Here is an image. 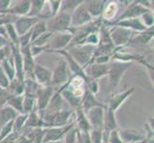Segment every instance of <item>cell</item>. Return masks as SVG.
Returning a JSON list of instances; mask_svg holds the SVG:
<instances>
[{"label": "cell", "instance_id": "11", "mask_svg": "<svg viewBox=\"0 0 154 143\" xmlns=\"http://www.w3.org/2000/svg\"><path fill=\"white\" fill-rule=\"evenodd\" d=\"M74 125H76L75 122L70 123L65 126H61V127H50V128H45L42 143H48V142L62 140L65 134L72 128Z\"/></svg>", "mask_w": 154, "mask_h": 143}, {"label": "cell", "instance_id": "19", "mask_svg": "<svg viewBox=\"0 0 154 143\" xmlns=\"http://www.w3.org/2000/svg\"><path fill=\"white\" fill-rule=\"evenodd\" d=\"M119 136L123 143H134L143 141L146 139V136L140 134L139 132L133 129H121L118 130Z\"/></svg>", "mask_w": 154, "mask_h": 143}, {"label": "cell", "instance_id": "10", "mask_svg": "<svg viewBox=\"0 0 154 143\" xmlns=\"http://www.w3.org/2000/svg\"><path fill=\"white\" fill-rule=\"evenodd\" d=\"M93 20L94 19L92 18L91 15L89 14L87 8L85 6V3L83 1L81 5H79L76 8V10L71 13L70 28L82 27V26L86 25Z\"/></svg>", "mask_w": 154, "mask_h": 143}, {"label": "cell", "instance_id": "47", "mask_svg": "<svg viewBox=\"0 0 154 143\" xmlns=\"http://www.w3.org/2000/svg\"><path fill=\"white\" fill-rule=\"evenodd\" d=\"M21 133H17V132H12L6 139H5L4 140H2L0 143H14L15 140H17L18 139V136H20Z\"/></svg>", "mask_w": 154, "mask_h": 143}, {"label": "cell", "instance_id": "5", "mask_svg": "<svg viewBox=\"0 0 154 143\" xmlns=\"http://www.w3.org/2000/svg\"><path fill=\"white\" fill-rule=\"evenodd\" d=\"M47 31L52 34L68 31L71 23V14L58 12L56 15L45 21Z\"/></svg>", "mask_w": 154, "mask_h": 143}, {"label": "cell", "instance_id": "22", "mask_svg": "<svg viewBox=\"0 0 154 143\" xmlns=\"http://www.w3.org/2000/svg\"><path fill=\"white\" fill-rule=\"evenodd\" d=\"M31 1L26 0V1H18L14 6H11L6 14H12L14 16H26L30 10Z\"/></svg>", "mask_w": 154, "mask_h": 143}, {"label": "cell", "instance_id": "13", "mask_svg": "<svg viewBox=\"0 0 154 143\" xmlns=\"http://www.w3.org/2000/svg\"><path fill=\"white\" fill-rule=\"evenodd\" d=\"M105 107L93 108L91 110H89L85 114L92 129H97L100 131L103 130V118H104Z\"/></svg>", "mask_w": 154, "mask_h": 143}, {"label": "cell", "instance_id": "3", "mask_svg": "<svg viewBox=\"0 0 154 143\" xmlns=\"http://www.w3.org/2000/svg\"><path fill=\"white\" fill-rule=\"evenodd\" d=\"M75 113L73 110H61L54 114L43 115H42V120H43L44 128H50V127H61L65 126L71 122L72 115Z\"/></svg>", "mask_w": 154, "mask_h": 143}, {"label": "cell", "instance_id": "1", "mask_svg": "<svg viewBox=\"0 0 154 143\" xmlns=\"http://www.w3.org/2000/svg\"><path fill=\"white\" fill-rule=\"evenodd\" d=\"M95 49H96V46L88 45V44H82V45H76V46L69 47L65 51L84 70V68H85L87 65L91 64Z\"/></svg>", "mask_w": 154, "mask_h": 143}, {"label": "cell", "instance_id": "27", "mask_svg": "<svg viewBox=\"0 0 154 143\" xmlns=\"http://www.w3.org/2000/svg\"><path fill=\"white\" fill-rule=\"evenodd\" d=\"M1 65L3 71L5 73V75L7 76V77L9 78L10 81H12L13 79L15 78V70H14V60H13V57L12 55L5 59L0 63Z\"/></svg>", "mask_w": 154, "mask_h": 143}, {"label": "cell", "instance_id": "38", "mask_svg": "<svg viewBox=\"0 0 154 143\" xmlns=\"http://www.w3.org/2000/svg\"><path fill=\"white\" fill-rule=\"evenodd\" d=\"M77 127L74 125L64 136V141L63 143H77Z\"/></svg>", "mask_w": 154, "mask_h": 143}, {"label": "cell", "instance_id": "21", "mask_svg": "<svg viewBox=\"0 0 154 143\" xmlns=\"http://www.w3.org/2000/svg\"><path fill=\"white\" fill-rule=\"evenodd\" d=\"M85 6L89 14L91 15L93 19H96L99 17H102L103 12L105 7L106 1H102V0H93V1H84Z\"/></svg>", "mask_w": 154, "mask_h": 143}, {"label": "cell", "instance_id": "33", "mask_svg": "<svg viewBox=\"0 0 154 143\" xmlns=\"http://www.w3.org/2000/svg\"><path fill=\"white\" fill-rule=\"evenodd\" d=\"M47 31V28H46V23L45 20H39L38 23H36L34 28L32 29V37H31V43L33 42L35 39H36L41 34H43L44 33Z\"/></svg>", "mask_w": 154, "mask_h": 143}, {"label": "cell", "instance_id": "41", "mask_svg": "<svg viewBox=\"0 0 154 143\" xmlns=\"http://www.w3.org/2000/svg\"><path fill=\"white\" fill-rule=\"evenodd\" d=\"M77 143H92L90 140L89 134L85 133V132H77Z\"/></svg>", "mask_w": 154, "mask_h": 143}, {"label": "cell", "instance_id": "24", "mask_svg": "<svg viewBox=\"0 0 154 143\" xmlns=\"http://www.w3.org/2000/svg\"><path fill=\"white\" fill-rule=\"evenodd\" d=\"M19 114L10 106H5L0 108V129L11 121H14Z\"/></svg>", "mask_w": 154, "mask_h": 143}, {"label": "cell", "instance_id": "4", "mask_svg": "<svg viewBox=\"0 0 154 143\" xmlns=\"http://www.w3.org/2000/svg\"><path fill=\"white\" fill-rule=\"evenodd\" d=\"M131 4L128 5L121 16L114 21L111 22H117L124 19L129 18H140L143 14H145L148 12H151V2L150 1H133L130 2Z\"/></svg>", "mask_w": 154, "mask_h": 143}, {"label": "cell", "instance_id": "48", "mask_svg": "<svg viewBox=\"0 0 154 143\" xmlns=\"http://www.w3.org/2000/svg\"><path fill=\"white\" fill-rule=\"evenodd\" d=\"M9 49V45L5 48L0 49V63H1L5 58H7V50Z\"/></svg>", "mask_w": 154, "mask_h": 143}, {"label": "cell", "instance_id": "34", "mask_svg": "<svg viewBox=\"0 0 154 143\" xmlns=\"http://www.w3.org/2000/svg\"><path fill=\"white\" fill-rule=\"evenodd\" d=\"M83 1H61V5H60V13H66L71 14L74 10H76V8L81 5Z\"/></svg>", "mask_w": 154, "mask_h": 143}, {"label": "cell", "instance_id": "43", "mask_svg": "<svg viewBox=\"0 0 154 143\" xmlns=\"http://www.w3.org/2000/svg\"><path fill=\"white\" fill-rule=\"evenodd\" d=\"M106 141H107L108 143H123V141H122L121 137L119 136L118 130H115V131L111 132V133L108 135L107 140Z\"/></svg>", "mask_w": 154, "mask_h": 143}, {"label": "cell", "instance_id": "46", "mask_svg": "<svg viewBox=\"0 0 154 143\" xmlns=\"http://www.w3.org/2000/svg\"><path fill=\"white\" fill-rule=\"evenodd\" d=\"M12 1L10 0H0V14H6L11 7Z\"/></svg>", "mask_w": 154, "mask_h": 143}, {"label": "cell", "instance_id": "50", "mask_svg": "<svg viewBox=\"0 0 154 143\" xmlns=\"http://www.w3.org/2000/svg\"><path fill=\"white\" fill-rule=\"evenodd\" d=\"M9 42L10 41L7 38H5L2 35H0V49H2V48H5L6 46L10 45Z\"/></svg>", "mask_w": 154, "mask_h": 143}, {"label": "cell", "instance_id": "30", "mask_svg": "<svg viewBox=\"0 0 154 143\" xmlns=\"http://www.w3.org/2000/svg\"><path fill=\"white\" fill-rule=\"evenodd\" d=\"M152 37H153V27L148 28L146 31L140 33L139 34H137L136 37L131 39L130 42H135V43H138V44L145 45V44H147L148 42L151 40Z\"/></svg>", "mask_w": 154, "mask_h": 143}, {"label": "cell", "instance_id": "23", "mask_svg": "<svg viewBox=\"0 0 154 143\" xmlns=\"http://www.w3.org/2000/svg\"><path fill=\"white\" fill-rule=\"evenodd\" d=\"M75 115H76V119H75V123L78 125L77 129L81 132H85V133H89V131L91 130V126H90L89 121L86 118L85 113L83 112L82 109L79 107L77 108L75 111Z\"/></svg>", "mask_w": 154, "mask_h": 143}, {"label": "cell", "instance_id": "16", "mask_svg": "<svg viewBox=\"0 0 154 143\" xmlns=\"http://www.w3.org/2000/svg\"><path fill=\"white\" fill-rule=\"evenodd\" d=\"M115 130H118V122H117L115 113L109 110L107 107H105L104 118H103V141L107 140L108 135Z\"/></svg>", "mask_w": 154, "mask_h": 143}, {"label": "cell", "instance_id": "39", "mask_svg": "<svg viewBox=\"0 0 154 143\" xmlns=\"http://www.w3.org/2000/svg\"><path fill=\"white\" fill-rule=\"evenodd\" d=\"M142 23L145 25L146 28H152L153 27V23H154V19H153V13L152 12H148L145 14H143L140 17Z\"/></svg>", "mask_w": 154, "mask_h": 143}, {"label": "cell", "instance_id": "35", "mask_svg": "<svg viewBox=\"0 0 154 143\" xmlns=\"http://www.w3.org/2000/svg\"><path fill=\"white\" fill-rule=\"evenodd\" d=\"M27 116L28 115L26 114H19L15 119L13 121V128L14 132H17V133H21V131L23 130L26 120H27Z\"/></svg>", "mask_w": 154, "mask_h": 143}, {"label": "cell", "instance_id": "49", "mask_svg": "<svg viewBox=\"0 0 154 143\" xmlns=\"http://www.w3.org/2000/svg\"><path fill=\"white\" fill-rule=\"evenodd\" d=\"M14 143H31V141L25 136H23L22 134H20V136H18V139L15 140Z\"/></svg>", "mask_w": 154, "mask_h": 143}, {"label": "cell", "instance_id": "52", "mask_svg": "<svg viewBox=\"0 0 154 143\" xmlns=\"http://www.w3.org/2000/svg\"><path fill=\"white\" fill-rule=\"evenodd\" d=\"M3 90H4V89H2L1 87H0V94H1V92L3 91Z\"/></svg>", "mask_w": 154, "mask_h": 143}, {"label": "cell", "instance_id": "8", "mask_svg": "<svg viewBox=\"0 0 154 143\" xmlns=\"http://www.w3.org/2000/svg\"><path fill=\"white\" fill-rule=\"evenodd\" d=\"M109 31L110 38L114 47H125L128 43H130V40L132 39L134 31L129 29L117 27V26H111Z\"/></svg>", "mask_w": 154, "mask_h": 143}, {"label": "cell", "instance_id": "36", "mask_svg": "<svg viewBox=\"0 0 154 143\" xmlns=\"http://www.w3.org/2000/svg\"><path fill=\"white\" fill-rule=\"evenodd\" d=\"M52 33L50 31H46L43 34H41L39 37H38L36 39H35L33 42L31 43V46H35V47H46V45L48 44V42L52 36Z\"/></svg>", "mask_w": 154, "mask_h": 143}, {"label": "cell", "instance_id": "45", "mask_svg": "<svg viewBox=\"0 0 154 143\" xmlns=\"http://www.w3.org/2000/svg\"><path fill=\"white\" fill-rule=\"evenodd\" d=\"M86 89L93 94H96L99 91V84L97 80H90L86 83Z\"/></svg>", "mask_w": 154, "mask_h": 143}, {"label": "cell", "instance_id": "7", "mask_svg": "<svg viewBox=\"0 0 154 143\" xmlns=\"http://www.w3.org/2000/svg\"><path fill=\"white\" fill-rule=\"evenodd\" d=\"M71 79V73L69 70L68 65L64 58L57 62V64L54 71H52V82L51 86L54 88L58 85H65V84Z\"/></svg>", "mask_w": 154, "mask_h": 143}, {"label": "cell", "instance_id": "14", "mask_svg": "<svg viewBox=\"0 0 154 143\" xmlns=\"http://www.w3.org/2000/svg\"><path fill=\"white\" fill-rule=\"evenodd\" d=\"M34 80L40 86L47 87L51 86L52 82V71L50 69L42 66L40 64H35L34 68Z\"/></svg>", "mask_w": 154, "mask_h": 143}, {"label": "cell", "instance_id": "12", "mask_svg": "<svg viewBox=\"0 0 154 143\" xmlns=\"http://www.w3.org/2000/svg\"><path fill=\"white\" fill-rule=\"evenodd\" d=\"M39 20H43V19L40 17H29L27 15L26 16L17 17L13 25L18 35V37L30 31Z\"/></svg>", "mask_w": 154, "mask_h": 143}, {"label": "cell", "instance_id": "6", "mask_svg": "<svg viewBox=\"0 0 154 143\" xmlns=\"http://www.w3.org/2000/svg\"><path fill=\"white\" fill-rule=\"evenodd\" d=\"M73 35L69 31H60V33L53 34L51 38L47 44V51L49 52H54L57 51L66 50L70 45Z\"/></svg>", "mask_w": 154, "mask_h": 143}, {"label": "cell", "instance_id": "20", "mask_svg": "<svg viewBox=\"0 0 154 143\" xmlns=\"http://www.w3.org/2000/svg\"><path fill=\"white\" fill-rule=\"evenodd\" d=\"M96 107H105V105L103 104L100 101L97 99L96 95L93 94L92 93H90L88 90H85V93H84L83 97H82V106L81 108L84 113H87L89 110H91L93 108Z\"/></svg>", "mask_w": 154, "mask_h": 143}, {"label": "cell", "instance_id": "28", "mask_svg": "<svg viewBox=\"0 0 154 143\" xmlns=\"http://www.w3.org/2000/svg\"><path fill=\"white\" fill-rule=\"evenodd\" d=\"M35 110V95L26 94H23V114L28 115Z\"/></svg>", "mask_w": 154, "mask_h": 143}, {"label": "cell", "instance_id": "51", "mask_svg": "<svg viewBox=\"0 0 154 143\" xmlns=\"http://www.w3.org/2000/svg\"><path fill=\"white\" fill-rule=\"evenodd\" d=\"M48 143H63L62 140H58V141H54V142H48Z\"/></svg>", "mask_w": 154, "mask_h": 143}, {"label": "cell", "instance_id": "9", "mask_svg": "<svg viewBox=\"0 0 154 143\" xmlns=\"http://www.w3.org/2000/svg\"><path fill=\"white\" fill-rule=\"evenodd\" d=\"M54 88L52 86H39L35 93V111L42 118L43 113L48 106L50 100L54 94Z\"/></svg>", "mask_w": 154, "mask_h": 143}, {"label": "cell", "instance_id": "2", "mask_svg": "<svg viewBox=\"0 0 154 143\" xmlns=\"http://www.w3.org/2000/svg\"><path fill=\"white\" fill-rule=\"evenodd\" d=\"M133 66V62H123L112 60L108 63V76L110 89L113 90L121 83V80L125 76V72Z\"/></svg>", "mask_w": 154, "mask_h": 143}, {"label": "cell", "instance_id": "37", "mask_svg": "<svg viewBox=\"0 0 154 143\" xmlns=\"http://www.w3.org/2000/svg\"><path fill=\"white\" fill-rule=\"evenodd\" d=\"M89 137L92 143H103V131L97 129H91L89 131Z\"/></svg>", "mask_w": 154, "mask_h": 143}, {"label": "cell", "instance_id": "40", "mask_svg": "<svg viewBox=\"0 0 154 143\" xmlns=\"http://www.w3.org/2000/svg\"><path fill=\"white\" fill-rule=\"evenodd\" d=\"M14 131V128H13V121H11V122L5 124L1 129H0V142L2 140H4L6 137L12 133Z\"/></svg>", "mask_w": 154, "mask_h": 143}, {"label": "cell", "instance_id": "44", "mask_svg": "<svg viewBox=\"0 0 154 143\" xmlns=\"http://www.w3.org/2000/svg\"><path fill=\"white\" fill-rule=\"evenodd\" d=\"M9 83H10L9 78L7 77L6 75H5L3 69H2L1 65H0V87L2 89H7L9 86Z\"/></svg>", "mask_w": 154, "mask_h": 143}, {"label": "cell", "instance_id": "29", "mask_svg": "<svg viewBox=\"0 0 154 143\" xmlns=\"http://www.w3.org/2000/svg\"><path fill=\"white\" fill-rule=\"evenodd\" d=\"M45 3H46L45 1H41V0L31 1L30 10L27 14V16H29V17H40L41 12L43 10Z\"/></svg>", "mask_w": 154, "mask_h": 143}, {"label": "cell", "instance_id": "26", "mask_svg": "<svg viewBox=\"0 0 154 143\" xmlns=\"http://www.w3.org/2000/svg\"><path fill=\"white\" fill-rule=\"evenodd\" d=\"M24 128H44L42 118L35 110L33 111V112H31L30 114H28L27 120H26Z\"/></svg>", "mask_w": 154, "mask_h": 143}, {"label": "cell", "instance_id": "18", "mask_svg": "<svg viewBox=\"0 0 154 143\" xmlns=\"http://www.w3.org/2000/svg\"><path fill=\"white\" fill-rule=\"evenodd\" d=\"M134 91H135L134 87H131L129 89L125 90L124 92H121L119 94L112 95V97L110 98L109 103L106 107L112 111V112L116 113V111L121 107V105L125 101L127 97H130V95L134 93Z\"/></svg>", "mask_w": 154, "mask_h": 143}, {"label": "cell", "instance_id": "32", "mask_svg": "<svg viewBox=\"0 0 154 143\" xmlns=\"http://www.w3.org/2000/svg\"><path fill=\"white\" fill-rule=\"evenodd\" d=\"M118 4L117 2H113L111 1L109 2V4H105V7H104V10L103 12V16L104 18V20H106V22H107L108 20H112L115 16V14L118 12Z\"/></svg>", "mask_w": 154, "mask_h": 143}, {"label": "cell", "instance_id": "42", "mask_svg": "<svg viewBox=\"0 0 154 143\" xmlns=\"http://www.w3.org/2000/svg\"><path fill=\"white\" fill-rule=\"evenodd\" d=\"M48 3H49V7H50V14L52 17L60 12L61 1H48Z\"/></svg>", "mask_w": 154, "mask_h": 143}, {"label": "cell", "instance_id": "25", "mask_svg": "<svg viewBox=\"0 0 154 143\" xmlns=\"http://www.w3.org/2000/svg\"><path fill=\"white\" fill-rule=\"evenodd\" d=\"M62 101H63V98L61 97L60 92L57 91V93H55L54 94H53V97L50 100L48 106L46 107L43 115L54 114V113L58 112V111H61Z\"/></svg>", "mask_w": 154, "mask_h": 143}, {"label": "cell", "instance_id": "31", "mask_svg": "<svg viewBox=\"0 0 154 143\" xmlns=\"http://www.w3.org/2000/svg\"><path fill=\"white\" fill-rule=\"evenodd\" d=\"M7 105L17 111L18 114H23V94L22 95L11 94Z\"/></svg>", "mask_w": 154, "mask_h": 143}, {"label": "cell", "instance_id": "17", "mask_svg": "<svg viewBox=\"0 0 154 143\" xmlns=\"http://www.w3.org/2000/svg\"><path fill=\"white\" fill-rule=\"evenodd\" d=\"M105 25L110 26H117V27H122L125 29H129L131 31H135L138 33L146 31L147 28L145 27V25L142 23L140 18H129V19H124L117 22H105Z\"/></svg>", "mask_w": 154, "mask_h": 143}, {"label": "cell", "instance_id": "15", "mask_svg": "<svg viewBox=\"0 0 154 143\" xmlns=\"http://www.w3.org/2000/svg\"><path fill=\"white\" fill-rule=\"evenodd\" d=\"M84 72L87 77L91 80H97L108 75V63L107 64H99V63H91L84 68Z\"/></svg>", "mask_w": 154, "mask_h": 143}]
</instances>
